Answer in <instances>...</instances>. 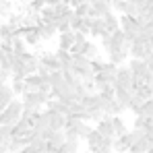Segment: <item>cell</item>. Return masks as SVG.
Listing matches in <instances>:
<instances>
[{"mask_svg":"<svg viewBox=\"0 0 153 153\" xmlns=\"http://www.w3.org/2000/svg\"><path fill=\"white\" fill-rule=\"evenodd\" d=\"M71 73H73L76 79H81V83L93 81V76H95L91 62H89L87 58H83V56H73V58H71Z\"/></svg>","mask_w":153,"mask_h":153,"instance_id":"6da1fadb","label":"cell"},{"mask_svg":"<svg viewBox=\"0 0 153 153\" xmlns=\"http://www.w3.org/2000/svg\"><path fill=\"white\" fill-rule=\"evenodd\" d=\"M21 114H23V102L15 97L13 102L0 112V126H15L19 122Z\"/></svg>","mask_w":153,"mask_h":153,"instance_id":"7a4b0ae2","label":"cell"},{"mask_svg":"<svg viewBox=\"0 0 153 153\" xmlns=\"http://www.w3.org/2000/svg\"><path fill=\"white\" fill-rule=\"evenodd\" d=\"M87 147H89V153H114L112 151V143L114 139H105L100 132H95V128H91V132L87 134Z\"/></svg>","mask_w":153,"mask_h":153,"instance_id":"3957f363","label":"cell"},{"mask_svg":"<svg viewBox=\"0 0 153 153\" xmlns=\"http://www.w3.org/2000/svg\"><path fill=\"white\" fill-rule=\"evenodd\" d=\"M116 73H118V66L112 64V62H103L100 66V71L93 76V83H95V89L102 87V85H112L114 79H116Z\"/></svg>","mask_w":153,"mask_h":153,"instance_id":"277c9868","label":"cell"},{"mask_svg":"<svg viewBox=\"0 0 153 153\" xmlns=\"http://www.w3.org/2000/svg\"><path fill=\"white\" fill-rule=\"evenodd\" d=\"M126 66H128V71L132 73V79H139V81H143V83H149V81H151V73H149L145 60H134V58H130V62H128Z\"/></svg>","mask_w":153,"mask_h":153,"instance_id":"5b68a950","label":"cell"},{"mask_svg":"<svg viewBox=\"0 0 153 153\" xmlns=\"http://www.w3.org/2000/svg\"><path fill=\"white\" fill-rule=\"evenodd\" d=\"M114 87H122V89H130L132 91V73L128 71V66H118V73H116V79L112 83Z\"/></svg>","mask_w":153,"mask_h":153,"instance_id":"8992f818","label":"cell"},{"mask_svg":"<svg viewBox=\"0 0 153 153\" xmlns=\"http://www.w3.org/2000/svg\"><path fill=\"white\" fill-rule=\"evenodd\" d=\"M42 114L46 116L50 130H64V124H66V116H62V114H58V112H50V110H46V112H42Z\"/></svg>","mask_w":153,"mask_h":153,"instance_id":"52a82bcc","label":"cell"},{"mask_svg":"<svg viewBox=\"0 0 153 153\" xmlns=\"http://www.w3.org/2000/svg\"><path fill=\"white\" fill-rule=\"evenodd\" d=\"M95 132H100L105 139H114V128H112V116H103L100 122H95Z\"/></svg>","mask_w":153,"mask_h":153,"instance_id":"ba28073f","label":"cell"},{"mask_svg":"<svg viewBox=\"0 0 153 153\" xmlns=\"http://www.w3.org/2000/svg\"><path fill=\"white\" fill-rule=\"evenodd\" d=\"M21 37L27 46H39L42 37H39V31L37 27H27V29H21Z\"/></svg>","mask_w":153,"mask_h":153,"instance_id":"9c48e42d","label":"cell"},{"mask_svg":"<svg viewBox=\"0 0 153 153\" xmlns=\"http://www.w3.org/2000/svg\"><path fill=\"white\" fill-rule=\"evenodd\" d=\"M37 58H39V64H42L44 68H48L50 73H58V71H60V62L56 60L54 54L46 52V54H42V56H37Z\"/></svg>","mask_w":153,"mask_h":153,"instance_id":"30bf717a","label":"cell"},{"mask_svg":"<svg viewBox=\"0 0 153 153\" xmlns=\"http://www.w3.org/2000/svg\"><path fill=\"white\" fill-rule=\"evenodd\" d=\"M102 21H103V27H105V31L108 33H114V31H118L120 29V25H118V15L116 13H105L102 17Z\"/></svg>","mask_w":153,"mask_h":153,"instance_id":"8fae6325","label":"cell"},{"mask_svg":"<svg viewBox=\"0 0 153 153\" xmlns=\"http://www.w3.org/2000/svg\"><path fill=\"white\" fill-rule=\"evenodd\" d=\"M128 149H130L128 132H126V134H122V137H116V139H114V143H112V151H116V153H128Z\"/></svg>","mask_w":153,"mask_h":153,"instance_id":"7c38bea8","label":"cell"},{"mask_svg":"<svg viewBox=\"0 0 153 153\" xmlns=\"http://www.w3.org/2000/svg\"><path fill=\"white\" fill-rule=\"evenodd\" d=\"M37 31H39L42 42H48V39H52V37H54V35H58L56 25H52V23H42V21H39V25H37Z\"/></svg>","mask_w":153,"mask_h":153,"instance_id":"4fadbf2b","label":"cell"},{"mask_svg":"<svg viewBox=\"0 0 153 153\" xmlns=\"http://www.w3.org/2000/svg\"><path fill=\"white\" fill-rule=\"evenodd\" d=\"M75 44V31H68V33H58V50H71Z\"/></svg>","mask_w":153,"mask_h":153,"instance_id":"5bb4252c","label":"cell"},{"mask_svg":"<svg viewBox=\"0 0 153 153\" xmlns=\"http://www.w3.org/2000/svg\"><path fill=\"white\" fill-rule=\"evenodd\" d=\"M81 56H83V58H87V60L91 62V60L100 58V48H97L93 42H89V39H87V42H85V46H83V50H81Z\"/></svg>","mask_w":153,"mask_h":153,"instance_id":"9a60e30c","label":"cell"},{"mask_svg":"<svg viewBox=\"0 0 153 153\" xmlns=\"http://www.w3.org/2000/svg\"><path fill=\"white\" fill-rule=\"evenodd\" d=\"M46 108H48L50 112H58V114H62V116H68V103L60 102V100H48Z\"/></svg>","mask_w":153,"mask_h":153,"instance_id":"2e32d148","label":"cell"},{"mask_svg":"<svg viewBox=\"0 0 153 153\" xmlns=\"http://www.w3.org/2000/svg\"><path fill=\"white\" fill-rule=\"evenodd\" d=\"M112 128H114V139H116V137H122V134L128 132L126 122H124L120 116H112Z\"/></svg>","mask_w":153,"mask_h":153,"instance_id":"e0dca14e","label":"cell"},{"mask_svg":"<svg viewBox=\"0 0 153 153\" xmlns=\"http://www.w3.org/2000/svg\"><path fill=\"white\" fill-rule=\"evenodd\" d=\"M108 31H105V27H103V21L102 19H93L91 21V27H89V35H93V37H102L105 35Z\"/></svg>","mask_w":153,"mask_h":153,"instance_id":"ac0fdd59","label":"cell"},{"mask_svg":"<svg viewBox=\"0 0 153 153\" xmlns=\"http://www.w3.org/2000/svg\"><path fill=\"white\" fill-rule=\"evenodd\" d=\"M149 149H151V143H149V141L143 137L141 141H137V143H132V145H130L128 153H147Z\"/></svg>","mask_w":153,"mask_h":153,"instance_id":"d6986e66","label":"cell"},{"mask_svg":"<svg viewBox=\"0 0 153 153\" xmlns=\"http://www.w3.org/2000/svg\"><path fill=\"white\" fill-rule=\"evenodd\" d=\"M124 110H126L124 105H120L116 100H112V102L108 103V108H105V116H120Z\"/></svg>","mask_w":153,"mask_h":153,"instance_id":"ffe728a7","label":"cell"},{"mask_svg":"<svg viewBox=\"0 0 153 153\" xmlns=\"http://www.w3.org/2000/svg\"><path fill=\"white\" fill-rule=\"evenodd\" d=\"M110 6H112V13H116V15H126L128 13V2L126 0H112Z\"/></svg>","mask_w":153,"mask_h":153,"instance_id":"44dd1931","label":"cell"},{"mask_svg":"<svg viewBox=\"0 0 153 153\" xmlns=\"http://www.w3.org/2000/svg\"><path fill=\"white\" fill-rule=\"evenodd\" d=\"M13 139V126H0V145H8Z\"/></svg>","mask_w":153,"mask_h":153,"instance_id":"7402d4cb","label":"cell"},{"mask_svg":"<svg viewBox=\"0 0 153 153\" xmlns=\"http://www.w3.org/2000/svg\"><path fill=\"white\" fill-rule=\"evenodd\" d=\"M143 100L141 97H137V95H132V100H130V103H128V110L134 114V116H139V112H141V108H143Z\"/></svg>","mask_w":153,"mask_h":153,"instance_id":"603a6c76","label":"cell"},{"mask_svg":"<svg viewBox=\"0 0 153 153\" xmlns=\"http://www.w3.org/2000/svg\"><path fill=\"white\" fill-rule=\"evenodd\" d=\"M139 116H143V118H151L153 116V97L151 100H147V102L143 103V108H141V112H139Z\"/></svg>","mask_w":153,"mask_h":153,"instance_id":"cb8c5ba5","label":"cell"},{"mask_svg":"<svg viewBox=\"0 0 153 153\" xmlns=\"http://www.w3.org/2000/svg\"><path fill=\"white\" fill-rule=\"evenodd\" d=\"M10 15V2L8 0H0V17H8Z\"/></svg>","mask_w":153,"mask_h":153,"instance_id":"d4e9b609","label":"cell"},{"mask_svg":"<svg viewBox=\"0 0 153 153\" xmlns=\"http://www.w3.org/2000/svg\"><path fill=\"white\" fill-rule=\"evenodd\" d=\"M147 126H149V124H147V118H143V116H134V126H132V128H141V130H145Z\"/></svg>","mask_w":153,"mask_h":153,"instance_id":"484cf974","label":"cell"},{"mask_svg":"<svg viewBox=\"0 0 153 153\" xmlns=\"http://www.w3.org/2000/svg\"><path fill=\"white\" fill-rule=\"evenodd\" d=\"M75 10L76 17H87V13H89V4H79L76 8H73Z\"/></svg>","mask_w":153,"mask_h":153,"instance_id":"4316f807","label":"cell"},{"mask_svg":"<svg viewBox=\"0 0 153 153\" xmlns=\"http://www.w3.org/2000/svg\"><path fill=\"white\" fill-rule=\"evenodd\" d=\"M8 76H10V73H8V71H2V68H0V87H2V85H6Z\"/></svg>","mask_w":153,"mask_h":153,"instance_id":"83f0119b","label":"cell"},{"mask_svg":"<svg viewBox=\"0 0 153 153\" xmlns=\"http://www.w3.org/2000/svg\"><path fill=\"white\" fill-rule=\"evenodd\" d=\"M128 4H132V6H137L139 10H143V6H145V0H126Z\"/></svg>","mask_w":153,"mask_h":153,"instance_id":"f1b7e54d","label":"cell"},{"mask_svg":"<svg viewBox=\"0 0 153 153\" xmlns=\"http://www.w3.org/2000/svg\"><path fill=\"white\" fill-rule=\"evenodd\" d=\"M62 0H46V6H58Z\"/></svg>","mask_w":153,"mask_h":153,"instance_id":"f546056e","label":"cell"},{"mask_svg":"<svg viewBox=\"0 0 153 153\" xmlns=\"http://www.w3.org/2000/svg\"><path fill=\"white\" fill-rule=\"evenodd\" d=\"M145 6H153V0H145Z\"/></svg>","mask_w":153,"mask_h":153,"instance_id":"4dcf8cb0","label":"cell"},{"mask_svg":"<svg viewBox=\"0 0 153 153\" xmlns=\"http://www.w3.org/2000/svg\"><path fill=\"white\" fill-rule=\"evenodd\" d=\"M147 124H149V126L153 128V116H151V118H149V120H147Z\"/></svg>","mask_w":153,"mask_h":153,"instance_id":"1f68e13d","label":"cell"},{"mask_svg":"<svg viewBox=\"0 0 153 153\" xmlns=\"http://www.w3.org/2000/svg\"><path fill=\"white\" fill-rule=\"evenodd\" d=\"M147 153H153V145H151V149H149V151H147Z\"/></svg>","mask_w":153,"mask_h":153,"instance_id":"d6a6232c","label":"cell"},{"mask_svg":"<svg viewBox=\"0 0 153 153\" xmlns=\"http://www.w3.org/2000/svg\"><path fill=\"white\" fill-rule=\"evenodd\" d=\"M25 2H31V0H25Z\"/></svg>","mask_w":153,"mask_h":153,"instance_id":"836d02e7","label":"cell"}]
</instances>
